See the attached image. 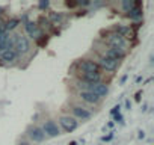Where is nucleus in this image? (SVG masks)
Wrapping results in <instances>:
<instances>
[{
    "label": "nucleus",
    "instance_id": "1",
    "mask_svg": "<svg viewBox=\"0 0 154 145\" xmlns=\"http://www.w3.org/2000/svg\"><path fill=\"white\" fill-rule=\"evenodd\" d=\"M104 45L107 47H113V48H122V50H127L128 47V42L125 38H122L121 35H118L116 32H109L106 36H104Z\"/></svg>",
    "mask_w": 154,
    "mask_h": 145
},
{
    "label": "nucleus",
    "instance_id": "2",
    "mask_svg": "<svg viewBox=\"0 0 154 145\" xmlns=\"http://www.w3.org/2000/svg\"><path fill=\"white\" fill-rule=\"evenodd\" d=\"M69 112H71V116L77 121H89L92 118V112L89 109H86L85 106L82 104H69Z\"/></svg>",
    "mask_w": 154,
    "mask_h": 145
},
{
    "label": "nucleus",
    "instance_id": "3",
    "mask_svg": "<svg viewBox=\"0 0 154 145\" xmlns=\"http://www.w3.org/2000/svg\"><path fill=\"white\" fill-rule=\"evenodd\" d=\"M30 41L26 35H15V41H14V50L17 51L18 56H23V54H27L30 51Z\"/></svg>",
    "mask_w": 154,
    "mask_h": 145
},
{
    "label": "nucleus",
    "instance_id": "4",
    "mask_svg": "<svg viewBox=\"0 0 154 145\" xmlns=\"http://www.w3.org/2000/svg\"><path fill=\"white\" fill-rule=\"evenodd\" d=\"M77 69L80 74H88V72H103L100 69V66L95 63V60L92 59H80L77 62Z\"/></svg>",
    "mask_w": 154,
    "mask_h": 145
},
{
    "label": "nucleus",
    "instance_id": "5",
    "mask_svg": "<svg viewBox=\"0 0 154 145\" xmlns=\"http://www.w3.org/2000/svg\"><path fill=\"white\" fill-rule=\"evenodd\" d=\"M95 63L100 66L101 71H109V72H115L119 68V62L118 60H113V59L106 57V56H101V54L95 59Z\"/></svg>",
    "mask_w": 154,
    "mask_h": 145
},
{
    "label": "nucleus",
    "instance_id": "6",
    "mask_svg": "<svg viewBox=\"0 0 154 145\" xmlns=\"http://www.w3.org/2000/svg\"><path fill=\"white\" fill-rule=\"evenodd\" d=\"M41 128H42L45 137H57V136L60 134V127H59L57 122H56L54 119H51V118L45 119V121L42 122Z\"/></svg>",
    "mask_w": 154,
    "mask_h": 145
},
{
    "label": "nucleus",
    "instance_id": "7",
    "mask_svg": "<svg viewBox=\"0 0 154 145\" xmlns=\"http://www.w3.org/2000/svg\"><path fill=\"white\" fill-rule=\"evenodd\" d=\"M101 56H106V57H110L113 60H122L125 56H127V50H122V48H113V47H107L103 44L101 47Z\"/></svg>",
    "mask_w": 154,
    "mask_h": 145
},
{
    "label": "nucleus",
    "instance_id": "8",
    "mask_svg": "<svg viewBox=\"0 0 154 145\" xmlns=\"http://www.w3.org/2000/svg\"><path fill=\"white\" fill-rule=\"evenodd\" d=\"M59 125L66 133H72L74 130H77V127H79V121L74 119L71 115H60L59 116Z\"/></svg>",
    "mask_w": 154,
    "mask_h": 145
},
{
    "label": "nucleus",
    "instance_id": "9",
    "mask_svg": "<svg viewBox=\"0 0 154 145\" xmlns=\"http://www.w3.org/2000/svg\"><path fill=\"white\" fill-rule=\"evenodd\" d=\"M26 134L32 142H36V143H41V142L45 140V134H44V131L39 125H30L26 130Z\"/></svg>",
    "mask_w": 154,
    "mask_h": 145
},
{
    "label": "nucleus",
    "instance_id": "10",
    "mask_svg": "<svg viewBox=\"0 0 154 145\" xmlns=\"http://www.w3.org/2000/svg\"><path fill=\"white\" fill-rule=\"evenodd\" d=\"M24 29H26L27 35L32 39H35V41H38L41 36H44V32L39 29V24L36 21H26L24 23Z\"/></svg>",
    "mask_w": 154,
    "mask_h": 145
},
{
    "label": "nucleus",
    "instance_id": "11",
    "mask_svg": "<svg viewBox=\"0 0 154 145\" xmlns=\"http://www.w3.org/2000/svg\"><path fill=\"white\" fill-rule=\"evenodd\" d=\"M77 97H79V100L83 101L85 104H91V106H98L101 103V98H98L97 95H94L89 91H79L77 92Z\"/></svg>",
    "mask_w": 154,
    "mask_h": 145
},
{
    "label": "nucleus",
    "instance_id": "12",
    "mask_svg": "<svg viewBox=\"0 0 154 145\" xmlns=\"http://www.w3.org/2000/svg\"><path fill=\"white\" fill-rule=\"evenodd\" d=\"M88 91L103 100V98L109 94V85H107L106 82H100V83H95V85H89Z\"/></svg>",
    "mask_w": 154,
    "mask_h": 145
},
{
    "label": "nucleus",
    "instance_id": "13",
    "mask_svg": "<svg viewBox=\"0 0 154 145\" xmlns=\"http://www.w3.org/2000/svg\"><path fill=\"white\" fill-rule=\"evenodd\" d=\"M79 80L88 83V85H95L103 82V72H88V74H80Z\"/></svg>",
    "mask_w": 154,
    "mask_h": 145
},
{
    "label": "nucleus",
    "instance_id": "14",
    "mask_svg": "<svg viewBox=\"0 0 154 145\" xmlns=\"http://www.w3.org/2000/svg\"><path fill=\"white\" fill-rule=\"evenodd\" d=\"M17 59H18V54H17V51H15L14 48L5 50V51L0 53V60H2L3 63H12V62H15Z\"/></svg>",
    "mask_w": 154,
    "mask_h": 145
},
{
    "label": "nucleus",
    "instance_id": "15",
    "mask_svg": "<svg viewBox=\"0 0 154 145\" xmlns=\"http://www.w3.org/2000/svg\"><path fill=\"white\" fill-rule=\"evenodd\" d=\"M21 24V21H20V18L18 17H12V18H9L8 21H5V27H6V32H14L18 26Z\"/></svg>",
    "mask_w": 154,
    "mask_h": 145
},
{
    "label": "nucleus",
    "instance_id": "16",
    "mask_svg": "<svg viewBox=\"0 0 154 145\" xmlns=\"http://www.w3.org/2000/svg\"><path fill=\"white\" fill-rule=\"evenodd\" d=\"M142 15H143V12H142V9L139 8V3L127 14V17L128 18H131V20H139V18H142Z\"/></svg>",
    "mask_w": 154,
    "mask_h": 145
},
{
    "label": "nucleus",
    "instance_id": "17",
    "mask_svg": "<svg viewBox=\"0 0 154 145\" xmlns=\"http://www.w3.org/2000/svg\"><path fill=\"white\" fill-rule=\"evenodd\" d=\"M136 5H137V2H134V0H124V2L119 3V6H121V9H122L124 12H130Z\"/></svg>",
    "mask_w": 154,
    "mask_h": 145
},
{
    "label": "nucleus",
    "instance_id": "18",
    "mask_svg": "<svg viewBox=\"0 0 154 145\" xmlns=\"http://www.w3.org/2000/svg\"><path fill=\"white\" fill-rule=\"evenodd\" d=\"M63 20V15L59 14V12H50V17H48V21L51 24H60V21Z\"/></svg>",
    "mask_w": 154,
    "mask_h": 145
},
{
    "label": "nucleus",
    "instance_id": "19",
    "mask_svg": "<svg viewBox=\"0 0 154 145\" xmlns=\"http://www.w3.org/2000/svg\"><path fill=\"white\" fill-rule=\"evenodd\" d=\"M48 6H50V2H48V0H41V2L38 3V8H39L41 11H45Z\"/></svg>",
    "mask_w": 154,
    "mask_h": 145
},
{
    "label": "nucleus",
    "instance_id": "20",
    "mask_svg": "<svg viewBox=\"0 0 154 145\" xmlns=\"http://www.w3.org/2000/svg\"><path fill=\"white\" fill-rule=\"evenodd\" d=\"M65 6L69 8V9H72V8H77L79 5H77V2H65Z\"/></svg>",
    "mask_w": 154,
    "mask_h": 145
},
{
    "label": "nucleus",
    "instance_id": "21",
    "mask_svg": "<svg viewBox=\"0 0 154 145\" xmlns=\"http://www.w3.org/2000/svg\"><path fill=\"white\" fill-rule=\"evenodd\" d=\"M77 5H79V6H89L91 2H89V0H80V2H77Z\"/></svg>",
    "mask_w": 154,
    "mask_h": 145
},
{
    "label": "nucleus",
    "instance_id": "22",
    "mask_svg": "<svg viewBox=\"0 0 154 145\" xmlns=\"http://www.w3.org/2000/svg\"><path fill=\"white\" fill-rule=\"evenodd\" d=\"M119 110H121V106L118 104V106H115V107L110 110V113H112V115H116V113H119Z\"/></svg>",
    "mask_w": 154,
    "mask_h": 145
},
{
    "label": "nucleus",
    "instance_id": "23",
    "mask_svg": "<svg viewBox=\"0 0 154 145\" xmlns=\"http://www.w3.org/2000/svg\"><path fill=\"white\" fill-rule=\"evenodd\" d=\"M3 33H6V27H5V21H2V23H0V35H3Z\"/></svg>",
    "mask_w": 154,
    "mask_h": 145
},
{
    "label": "nucleus",
    "instance_id": "24",
    "mask_svg": "<svg viewBox=\"0 0 154 145\" xmlns=\"http://www.w3.org/2000/svg\"><path fill=\"white\" fill-rule=\"evenodd\" d=\"M115 116V121L116 122H122V115L121 113H116V115H113Z\"/></svg>",
    "mask_w": 154,
    "mask_h": 145
},
{
    "label": "nucleus",
    "instance_id": "25",
    "mask_svg": "<svg viewBox=\"0 0 154 145\" xmlns=\"http://www.w3.org/2000/svg\"><path fill=\"white\" fill-rule=\"evenodd\" d=\"M5 11H6V8H5V6H0V18H2V15L5 14Z\"/></svg>",
    "mask_w": 154,
    "mask_h": 145
},
{
    "label": "nucleus",
    "instance_id": "26",
    "mask_svg": "<svg viewBox=\"0 0 154 145\" xmlns=\"http://www.w3.org/2000/svg\"><path fill=\"white\" fill-rule=\"evenodd\" d=\"M18 145H29V142H26V140H21Z\"/></svg>",
    "mask_w": 154,
    "mask_h": 145
},
{
    "label": "nucleus",
    "instance_id": "27",
    "mask_svg": "<svg viewBox=\"0 0 154 145\" xmlns=\"http://www.w3.org/2000/svg\"><path fill=\"white\" fill-rule=\"evenodd\" d=\"M125 106H127V109H130V106H131V104H130V101H128V100L125 101Z\"/></svg>",
    "mask_w": 154,
    "mask_h": 145
}]
</instances>
